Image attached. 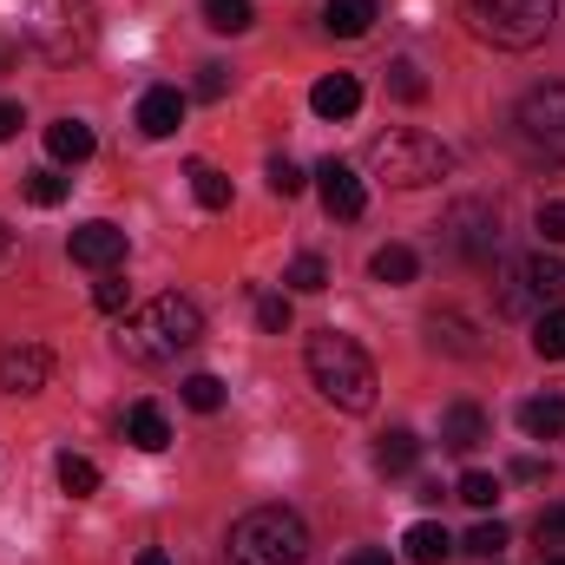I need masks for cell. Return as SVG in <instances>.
<instances>
[{"instance_id":"1","label":"cell","mask_w":565,"mask_h":565,"mask_svg":"<svg viewBox=\"0 0 565 565\" xmlns=\"http://www.w3.org/2000/svg\"><path fill=\"white\" fill-rule=\"evenodd\" d=\"M302 362H309V382H316V395L329 408H342V415H369L375 408V388L382 382H375V362H369V349L355 335L316 329L309 349H302Z\"/></svg>"},{"instance_id":"2","label":"cell","mask_w":565,"mask_h":565,"mask_svg":"<svg viewBox=\"0 0 565 565\" xmlns=\"http://www.w3.org/2000/svg\"><path fill=\"white\" fill-rule=\"evenodd\" d=\"M198 335H204V309L191 296H151L119 322V355L139 369H158V362H178Z\"/></svg>"},{"instance_id":"3","label":"cell","mask_w":565,"mask_h":565,"mask_svg":"<svg viewBox=\"0 0 565 565\" xmlns=\"http://www.w3.org/2000/svg\"><path fill=\"white\" fill-rule=\"evenodd\" d=\"M302 559H309V526L289 507H250L224 540V565H302Z\"/></svg>"},{"instance_id":"4","label":"cell","mask_w":565,"mask_h":565,"mask_svg":"<svg viewBox=\"0 0 565 565\" xmlns=\"http://www.w3.org/2000/svg\"><path fill=\"white\" fill-rule=\"evenodd\" d=\"M26 40L53 66H79L99 46V0H26Z\"/></svg>"},{"instance_id":"5","label":"cell","mask_w":565,"mask_h":565,"mask_svg":"<svg viewBox=\"0 0 565 565\" xmlns=\"http://www.w3.org/2000/svg\"><path fill=\"white\" fill-rule=\"evenodd\" d=\"M559 20V0H467V26L473 40L500 46V53H526L553 33Z\"/></svg>"},{"instance_id":"6","label":"cell","mask_w":565,"mask_h":565,"mask_svg":"<svg viewBox=\"0 0 565 565\" xmlns=\"http://www.w3.org/2000/svg\"><path fill=\"white\" fill-rule=\"evenodd\" d=\"M369 171L395 191H422V184H440L454 171V151L427 132H382L369 145Z\"/></svg>"},{"instance_id":"7","label":"cell","mask_w":565,"mask_h":565,"mask_svg":"<svg viewBox=\"0 0 565 565\" xmlns=\"http://www.w3.org/2000/svg\"><path fill=\"white\" fill-rule=\"evenodd\" d=\"M513 139L533 164H565V79L533 86L520 106H513Z\"/></svg>"},{"instance_id":"8","label":"cell","mask_w":565,"mask_h":565,"mask_svg":"<svg viewBox=\"0 0 565 565\" xmlns=\"http://www.w3.org/2000/svg\"><path fill=\"white\" fill-rule=\"evenodd\" d=\"M440 250L454 264H493L500 257V211L480 204V198H460L447 217H440Z\"/></svg>"},{"instance_id":"9","label":"cell","mask_w":565,"mask_h":565,"mask_svg":"<svg viewBox=\"0 0 565 565\" xmlns=\"http://www.w3.org/2000/svg\"><path fill=\"white\" fill-rule=\"evenodd\" d=\"M316 191H322V211L342 217V224L369 211V191H362V178H355L342 158H322V164H316Z\"/></svg>"},{"instance_id":"10","label":"cell","mask_w":565,"mask_h":565,"mask_svg":"<svg viewBox=\"0 0 565 565\" xmlns=\"http://www.w3.org/2000/svg\"><path fill=\"white\" fill-rule=\"evenodd\" d=\"M66 250H73V264H86V270H99V277H106V270H119V264H126V231H119V224H106V217H93V224H79V231H73V244H66Z\"/></svg>"},{"instance_id":"11","label":"cell","mask_w":565,"mask_h":565,"mask_svg":"<svg viewBox=\"0 0 565 565\" xmlns=\"http://www.w3.org/2000/svg\"><path fill=\"white\" fill-rule=\"evenodd\" d=\"M46 375H53V355H46V349H33V342L0 349V388H7V395H40Z\"/></svg>"},{"instance_id":"12","label":"cell","mask_w":565,"mask_h":565,"mask_svg":"<svg viewBox=\"0 0 565 565\" xmlns=\"http://www.w3.org/2000/svg\"><path fill=\"white\" fill-rule=\"evenodd\" d=\"M427 349H440V355H487V342L473 335V322L460 309H434L427 316Z\"/></svg>"},{"instance_id":"13","label":"cell","mask_w":565,"mask_h":565,"mask_svg":"<svg viewBox=\"0 0 565 565\" xmlns=\"http://www.w3.org/2000/svg\"><path fill=\"white\" fill-rule=\"evenodd\" d=\"M178 126H184V93L178 86H151L139 99V132L145 139H171Z\"/></svg>"},{"instance_id":"14","label":"cell","mask_w":565,"mask_h":565,"mask_svg":"<svg viewBox=\"0 0 565 565\" xmlns=\"http://www.w3.org/2000/svg\"><path fill=\"white\" fill-rule=\"evenodd\" d=\"M309 106H316V119H355V113H362V86H355V73H329V79H316Z\"/></svg>"},{"instance_id":"15","label":"cell","mask_w":565,"mask_h":565,"mask_svg":"<svg viewBox=\"0 0 565 565\" xmlns=\"http://www.w3.org/2000/svg\"><path fill=\"white\" fill-rule=\"evenodd\" d=\"M480 440H487V415H480L473 402H454V408L440 415V447H447V454H473Z\"/></svg>"},{"instance_id":"16","label":"cell","mask_w":565,"mask_h":565,"mask_svg":"<svg viewBox=\"0 0 565 565\" xmlns=\"http://www.w3.org/2000/svg\"><path fill=\"white\" fill-rule=\"evenodd\" d=\"M375 20H382V0H329V7H322V26H329L335 40H362Z\"/></svg>"},{"instance_id":"17","label":"cell","mask_w":565,"mask_h":565,"mask_svg":"<svg viewBox=\"0 0 565 565\" xmlns=\"http://www.w3.org/2000/svg\"><path fill=\"white\" fill-rule=\"evenodd\" d=\"M520 277L533 289V302H565V257H520Z\"/></svg>"},{"instance_id":"18","label":"cell","mask_w":565,"mask_h":565,"mask_svg":"<svg viewBox=\"0 0 565 565\" xmlns=\"http://www.w3.org/2000/svg\"><path fill=\"white\" fill-rule=\"evenodd\" d=\"M46 151H53L60 164H86V158H93V126H86V119H53V126H46Z\"/></svg>"},{"instance_id":"19","label":"cell","mask_w":565,"mask_h":565,"mask_svg":"<svg viewBox=\"0 0 565 565\" xmlns=\"http://www.w3.org/2000/svg\"><path fill=\"white\" fill-rule=\"evenodd\" d=\"M520 427L533 440H565V395H533L520 402Z\"/></svg>"},{"instance_id":"20","label":"cell","mask_w":565,"mask_h":565,"mask_svg":"<svg viewBox=\"0 0 565 565\" xmlns=\"http://www.w3.org/2000/svg\"><path fill=\"white\" fill-rule=\"evenodd\" d=\"M126 440H132L139 454H164V447H171V422H164V408L139 402V408L126 415Z\"/></svg>"},{"instance_id":"21","label":"cell","mask_w":565,"mask_h":565,"mask_svg":"<svg viewBox=\"0 0 565 565\" xmlns=\"http://www.w3.org/2000/svg\"><path fill=\"white\" fill-rule=\"evenodd\" d=\"M369 277H375V282H388V289H402V282H415V277H422V257H415L408 244H382V250L369 257Z\"/></svg>"},{"instance_id":"22","label":"cell","mask_w":565,"mask_h":565,"mask_svg":"<svg viewBox=\"0 0 565 565\" xmlns=\"http://www.w3.org/2000/svg\"><path fill=\"white\" fill-rule=\"evenodd\" d=\"M415 460H422V440H415L408 427H388V434L375 440V467H382V473H415Z\"/></svg>"},{"instance_id":"23","label":"cell","mask_w":565,"mask_h":565,"mask_svg":"<svg viewBox=\"0 0 565 565\" xmlns=\"http://www.w3.org/2000/svg\"><path fill=\"white\" fill-rule=\"evenodd\" d=\"M402 553H408L415 565H440L447 553H454V540H447V526H434V520H422V526H408Z\"/></svg>"},{"instance_id":"24","label":"cell","mask_w":565,"mask_h":565,"mask_svg":"<svg viewBox=\"0 0 565 565\" xmlns=\"http://www.w3.org/2000/svg\"><path fill=\"white\" fill-rule=\"evenodd\" d=\"M20 191H26V204H40V211H53V204H66V191H73V178H66V171H53V164H40V171H26V178H20Z\"/></svg>"},{"instance_id":"25","label":"cell","mask_w":565,"mask_h":565,"mask_svg":"<svg viewBox=\"0 0 565 565\" xmlns=\"http://www.w3.org/2000/svg\"><path fill=\"white\" fill-rule=\"evenodd\" d=\"M533 355H540V362H565V302L540 309V322H533Z\"/></svg>"},{"instance_id":"26","label":"cell","mask_w":565,"mask_h":565,"mask_svg":"<svg viewBox=\"0 0 565 565\" xmlns=\"http://www.w3.org/2000/svg\"><path fill=\"white\" fill-rule=\"evenodd\" d=\"M191 198H198L204 211H224V204H231V178H224L217 164H191Z\"/></svg>"},{"instance_id":"27","label":"cell","mask_w":565,"mask_h":565,"mask_svg":"<svg viewBox=\"0 0 565 565\" xmlns=\"http://www.w3.org/2000/svg\"><path fill=\"white\" fill-rule=\"evenodd\" d=\"M60 487H66L73 500H93V493H99V467H93L86 454H60Z\"/></svg>"},{"instance_id":"28","label":"cell","mask_w":565,"mask_h":565,"mask_svg":"<svg viewBox=\"0 0 565 565\" xmlns=\"http://www.w3.org/2000/svg\"><path fill=\"white\" fill-rule=\"evenodd\" d=\"M178 395H184V408H198V415H217V408H224V382H217V375H184Z\"/></svg>"},{"instance_id":"29","label":"cell","mask_w":565,"mask_h":565,"mask_svg":"<svg viewBox=\"0 0 565 565\" xmlns=\"http://www.w3.org/2000/svg\"><path fill=\"white\" fill-rule=\"evenodd\" d=\"M204 26H217V33H244V26H250V0H204Z\"/></svg>"},{"instance_id":"30","label":"cell","mask_w":565,"mask_h":565,"mask_svg":"<svg viewBox=\"0 0 565 565\" xmlns=\"http://www.w3.org/2000/svg\"><path fill=\"white\" fill-rule=\"evenodd\" d=\"M454 493H460V500H467V507H480V513H487V507H493V500H500V480H493V473H480V467H467V473H460V487H454Z\"/></svg>"},{"instance_id":"31","label":"cell","mask_w":565,"mask_h":565,"mask_svg":"<svg viewBox=\"0 0 565 565\" xmlns=\"http://www.w3.org/2000/svg\"><path fill=\"white\" fill-rule=\"evenodd\" d=\"M388 93H395V99H408V106H415V99H427L422 66H415V60H395V66H388Z\"/></svg>"},{"instance_id":"32","label":"cell","mask_w":565,"mask_h":565,"mask_svg":"<svg viewBox=\"0 0 565 565\" xmlns=\"http://www.w3.org/2000/svg\"><path fill=\"white\" fill-rule=\"evenodd\" d=\"M282 282H289V289H302V296H316V289H329V264H322V257H296Z\"/></svg>"},{"instance_id":"33","label":"cell","mask_w":565,"mask_h":565,"mask_svg":"<svg viewBox=\"0 0 565 565\" xmlns=\"http://www.w3.org/2000/svg\"><path fill=\"white\" fill-rule=\"evenodd\" d=\"M500 309H507V316H526V309H533V289L520 277V264H507V277H500Z\"/></svg>"},{"instance_id":"34","label":"cell","mask_w":565,"mask_h":565,"mask_svg":"<svg viewBox=\"0 0 565 565\" xmlns=\"http://www.w3.org/2000/svg\"><path fill=\"white\" fill-rule=\"evenodd\" d=\"M257 329H264V335H282V329H289V296H277V289L257 296Z\"/></svg>"},{"instance_id":"35","label":"cell","mask_w":565,"mask_h":565,"mask_svg":"<svg viewBox=\"0 0 565 565\" xmlns=\"http://www.w3.org/2000/svg\"><path fill=\"white\" fill-rule=\"evenodd\" d=\"M500 546H507V526H500V520H480V526L467 533V553H480V559H500Z\"/></svg>"},{"instance_id":"36","label":"cell","mask_w":565,"mask_h":565,"mask_svg":"<svg viewBox=\"0 0 565 565\" xmlns=\"http://www.w3.org/2000/svg\"><path fill=\"white\" fill-rule=\"evenodd\" d=\"M302 184H309V178H302V164H289V158H270V191H277V198H296Z\"/></svg>"},{"instance_id":"37","label":"cell","mask_w":565,"mask_h":565,"mask_svg":"<svg viewBox=\"0 0 565 565\" xmlns=\"http://www.w3.org/2000/svg\"><path fill=\"white\" fill-rule=\"evenodd\" d=\"M224 93H231V66H217V60L198 66V99H224Z\"/></svg>"},{"instance_id":"38","label":"cell","mask_w":565,"mask_h":565,"mask_svg":"<svg viewBox=\"0 0 565 565\" xmlns=\"http://www.w3.org/2000/svg\"><path fill=\"white\" fill-rule=\"evenodd\" d=\"M540 546L546 553H565V507H546L540 513Z\"/></svg>"},{"instance_id":"39","label":"cell","mask_w":565,"mask_h":565,"mask_svg":"<svg viewBox=\"0 0 565 565\" xmlns=\"http://www.w3.org/2000/svg\"><path fill=\"white\" fill-rule=\"evenodd\" d=\"M540 237L546 244H565V198H546L540 204Z\"/></svg>"},{"instance_id":"40","label":"cell","mask_w":565,"mask_h":565,"mask_svg":"<svg viewBox=\"0 0 565 565\" xmlns=\"http://www.w3.org/2000/svg\"><path fill=\"white\" fill-rule=\"evenodd\" d=\"M93 302H99L106 316H119V309H126V282H119L113 270H106V277H99V289H93Z\"/></svg>"},{"instance_id":"41","label":"cell","mask_w":565,"mask_h":565,"mask_svg":"<svg viewBox=\"0 0 565 565\" xmlns=\"http://www.w3.org/2000/svg\"><path fill=\"white\" fill-rule=\"evenodd\" d=\"M513 480H520V487L546 480V460H540V454H520V460H513Z\"/></svg>"},{"instance_id":"42","label":"cell","mask_w":565,"mask_h":565,"mask_svg":"<svg viewBox=\"0 0 565 565\" xmlns=\"http://www.w3.org/2000/svg\"><path fill=\"white\" fill-rule=\"evenodd\" d=\"M20 126H26V113H20V106H13V99H0V145L13 139V132H20Z\"/></svg>"},{"instance_id":"43","label":"cell","mask_w":565,"mask_h":565,"mask_svg":"<svg viewBox=\"0 0 565 565\" xmlns=\"http://www.w3.org/2000/svg\"><path fill=\"white\" fill-rule=\"evenodd\" d=\"M342 565H388V546H362V553H349Z\"/></svg>"},{"instance_id":"44","label":"cell","mask_w":565,"mask_h":565,"mask_svg":"<svg viewBox=\"0 0 565 565\" xmlns=\"http://www.w3.org/2000/svg\"><path fill=\"white\" fill-rule=\"evenodd\" d=\"M139 565H171V559H164V553H158V546H151V553H139Z\"/></svg>"},{"instance_id":"45","label":"cell","mask_w":565,"mask_h":565,"mask_svg":"<svg viewBox=\"0 0 565 565\" xmlns=\"http://www.w3.org/2000/svg\"><path fill=\"white\" fill-rule=\"evenodd\" d=\"M7 250H13V237H7V224H0V264H7Z\"/></svg>"},{"instance_id":"46","label":"cell","mask_w":565,"mask_h":565,"mask_svg":"<svg viewBox=\"0 0 565 565\" xmlns=\"http://www.w3.org/2000/svg\"><path fill=\"white\" fill-rule=\"evenodd\" d=\"M540 565H565V553H546V559H540Z\"/></svg>"}]
</instances>
